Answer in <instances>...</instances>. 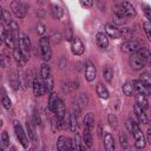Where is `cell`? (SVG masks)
<instances>
[{
	"mask_svg": "<svg viewBox=\"0 0 151 151\" xmlns=\"http://www.w3.org/2000/svg\"><path fill=\"white\" fill-rule=\"evenodd\" d=\"M72 113L76 114L77 117L80 114V107H79V104L78 103H73L72 104Z\"/></svg>",
	"mask_w": 151,
	"mask_h": 151,
	"instance_id": "cell-42",
	"label": "cell"
},
{
	"mask_svg": "<svg viewBox=\"0 0 151 151\" xmlns=\"http://www.w3.org/2000/svg\"><path fill=\"white\" fill-rule=\"evenodd\" d=\"M126 21H127V19L124 18V17H119V15H116V14L113 15V24H114V25L122 26V25L126 24Z\"/></svg>",
	"mask_w": 151,
	"mask_h": 151,
	"instance_id": "cell-36",
	"label": "cell"
},
{
	"mask_svg": "<svg viewBox=\"0 0 151 151\" xmlns=\"http://www.w3.org/2000/svg\"><path fill=\"white\" fill-rule=\"evenodd\" d=\"M51 38H52V40H53L55 44H59V42H60V40H61V39H60V34H59V33H53Z\"/></svg>",
	"mask_w": 151,
	"mask_h": 151,
	"instance_id": "cell-48",
	"label": "cell"
},
{
	"mask_svg": "<svg viewBox=\"0 0 151 151\" xmlns=\"http://www.w3.org/2000/svg\"><path fill=\"white\" fill-rule=\"evenodd\" d=\"M133 112H134V114H136V117H137V119H138L139 123H142V124H147V117H146V113H145L144 109L140 107L137 103H136L134 106H133Z\"/></svg>",
	"mask_w": 151,
	"mask_h": 151,
	"instance_id": "cell-12",
	"label": "cell"
},
{
	"mask_svg": "<svg viewBox=\"0 0 151 151\" xmlns=\"http://www.w3.org/2000/svg\"><path fill=\"white\" fill-rule=\"evenodd\" d=\"M4 42H5V44L7 45V47H9V48H14V47H15V40H14L13 35H12L11 29H7V33H6L5 41H4Z\"/></svg>",
	"mask_w": 151,
	"mask_h": 151,
	"instance_id": "cell-29",
	"label": "cell"
},
{
	"mask_svg": "<svg viewBox=\"0 0 151 151\" xmlns=\"http://www.w3.org/2000/svg\"><path fill=\"white\" fill-rule=\"evenodd\" d=\"M1 143H2L4 146H8L9 145V137H8V134H7L6 131H4L1 133Z\"/></svg>",
	"mask_w": 151,
	"mask_h": 151,
	"instance_id": "cell-39",
	"label": "cell"
},
{
	"mask_svg": "<svg viewBox=\"0 0 151 151\" xmlns=\"http://www.w3.org/2000/svg\"><path fill=\"white\" fill-rule=\"evenodd\" d=\"M33 92L35 97H41L42 94H45L46 91V86H45V80L42 79L41 74H37L33 81Z\"/></svg>",
	"mask_w": 151,
	"mask_h": 151,
	"instance_id": "cell-4",
	"label": "cell"
},
{
	"mask_svg": "<svg viewBox=\"0 0 151 151\" xmlns=\"http://www.w3.org/2000/svg\"><path fill=\"white\" fill-rule=\"evenodd\" d=\"M19 46L22 50V52L26 54L27 58H29V51H31V41L29 38L26 34H22L20 40H19Z\"/></svg>",
	"mask_w": 151,
	"mask_h": 151,
	"instance_id": "cell-10",
	"label": "cell"
},
{
	"mask_svg": "<svg viewBox=\"0 0 151 151\" xmlns=\"http://www.w3.org/2000/svg\"><path fill=\"white\" fill-rule=\"evenodd\" d=\"M144 13H145V17L149 19V21L151 22V8L149 6H144Z\"/></svg>",
	"mask_w": 151,
	"mask_h": 151,
	"instance_id": "cell-45",
	"label": "cell"
},
{
	"mask_svg": "<svg viewBox=\"0 0 151 151\" xmlns=\"http://www.w3.org/2000/svg\"><path fill=\"white\" fill-rule=\"evenodd\" d=\"M105 31H106V33H107V35H109L110 38L119 39V38L123 37L120 29H118V28H117L114 25H112V24H106V25H105Z\"/></svg>",
	"mask_w": 151,
	"mask_h": 151,
	"instance_id": "cell-11",
	"label": "cell"
},
{
	"mask_svg": "<svg viewBox=\"0 0 151 151\" xmlns=\"http://www.w3.org/2000/svg\"><path fill=\"white\" fill-rule=\"evenodd\" d=\"M39 46H40L41 57H42L44 61L51 60V58H52V50H51V45H50V38L41 37L40 40H39Z\"/></svg>",
	"mask_w": 151,
	"mask_h": 151,
	"instance_id": "cell-2",
	"label": "cell"
},
{
	"mask_svg": "<svg viewBox=\"0 0 151 151\" xmlns=\"http://www.w3.org/2000/svg\"><path fill=\"white\" fill-rule=\"evenodd\" d=\"M142 42L139 40H136V39H131V40H127L125 41L123 45H122V51L125 52V53H130V54H133V53H137L140 48H142Z\"/></svg>",
	"mask_w": 151,
	"mask_h": 151,
	"instance_id": "cell-3",
	"label": "cell"
},
{
	"mask_svg": "<svg viewBox=\"0 0 151 151\" xmlns=\"http://www.w3.org/2000/svg\"><path fill=\"white\" fill-rule=\"evenodd\" d=\"M45 86H46V91H47L48 93H51L52 90H53V78H52V76H50V77L45 80Z\"/></svg>",
	"mask_w": 151,
	"mask_h": 151,
	"instance_id": "cell-37",
	"label": "cell"
},
{
	"mask_svg": "<svg viewBox=\"0 0 151 151\" xmlns=\"http://www.w3.org/2000/svg\"><path fill=\"white\" fill-rule=\"evenodd\" d=\"M13 127H14V131H15V134H17V138L19 139L20 144L27 149L28 147V139H27V136L22 129V126L20 125V123L18 120H13Z\"/></svg>",
	"mask_w": 151,
	"mask_h": 151,
	"instance_id": "cell-5",
	"label": "cell"
},
{
	"mask_svg": "<svg viewBox=\"0 0 151 151\" xmlns=\"http://www.w3.org/2000/svg\"><path fill=\"white\" fill-rule=\"evenodd\" d=\"M79 1L85 7H92L93 6V0H79Z\"/></svg>",
	"mask_w": 151,
	"mask_h": 151,
	"instance_id": "cell-46",
	"label": "cell"
},
{
	"mask_svg": "<svg viewBox=\"0 0 151 151\" xmlns=\"http://www.w3.org/2000/svg\"><path fill=\"white\" fill-rule=\"evenodd\" d=\"M37 32L39 33V34H44L45 32H46V26L44 25V24H41V22H39L38 24V26H37Z\"/></svg>",
	"mask_w": 151,
	"mask_h": 151,
	"instance_id": "cell-43",
	"label": "cell"
},
{
	"mask_svg": "<svg viewBox=\"0 0 151 151\" xmlns=\"http://www.w3.org/2000/svg\"><path fill=\"white\" fill-rule=\"evenodd\" d=\"M122 5H123V7L125 8V12H126L127 17H130V18H134V17H136L137 12H136L134 7L132 6V4H130L129 1H123Z\"/></svg>",
	"mask_w": 151,
	"mask_h": 151,
	"instance_id": "cell-20",
	"label": "cell"
},
{
	"mask_svg": "<svg viewBox=\"0 0 151 151\" xmlns=\"http://www.w3.org/2000/svg\"><path fill=\"white\" fill-rule=\"evenodd\" d=\"M137 54H138L142 59H144V60L146 61V64H147V65H149V64H151V52H150L147 48L142 47V48L137 52Z\"/></svg>",
	"mask_w": 151,
	"mask_h": 151,
	"instance_id": "cell-21",
	"label": "cell"
},
{
	"mask_svg": "<svg viewBox=\"0 0 151 151\" xmlns=\"http://www.w3.org/2000/svg\"><path fill=\"white\" fill-rule=\"evenodd\" d=\"M51 13H52L53 18L60 19V18L64 15V9H63L60 6H58V5H52V6H51Z\"/></svg>",
	"mask_w": 151,
	"mask_h": 151,
	"instance_id": "cell-28",
	"label": "cell"
},
{
	"mask_svg": "<svg viewBox=\"0 0 151 151\" xmlns=\"http://www.w3.org/2000/svg\"><path fill=\"white\" fill-rule=\"evenodd\" d=\"M1 18H2V25L6 26V27H8V29H9V25L12 22V18H11L9 12L7 9H4L2 8V11H1Z\"/></svg>",
	"mask_w": 151,
	"mask_h": 151,
	"instance_id": "cell-27",
	"label": "cell"
},
{
	"mask_svg": "<svg viewBox=\"0 0 151 151\" xmlns=\"http://www.w3.org/2000/svg\"><path fill=\"white\" fill-rule=\"evenodd\" d=\"M13 55H14V59H15V61H17V64L19 66H25L26 61L28 60V58L22 52V50L20 48V46H15L13 48Z\"/></svg>",
	"mask_w": 151,
	"mask_h": 151,
	"instance_id": "cell-9",
	"label": "cell"
},
{
	"mask_svg": "<svg viewBox=\"0 0 151 151\" xmlns=\"http://www.w3.org/2000/svg\"><path fill=\"white\" fill-rule=\"evenodd\" d=\"M104 145H105V149L107 151H113L114 150V140H113V137L111 133H106L105 137H104Z\"/></svg>",
	"mask_w": 151,
	"mask_h": 151,
	"instance_id": "cell-17",
	"label": "cell"
},
{
	"mask_svg": "<svg viewBox=\"0 0 151 151\" xmlns=\"http://www.w3.org/2000/svg\"><path fill=\"white\" fill-rule=\"evenodd\" d=\"M136 103H137L140 107H143L144 110H146V109L149 107L147 98H146V96H144V94H142V93H137V94H136Z\"/></svg>",
	"mask_w": 151,
	"mask_h": 151,
	"instance_id": "cell-19",
	"label": "cell"
},
{
	"mask_svg": "<svg viewBox=\"0 0 151 151\" xmlns=\"http://www.w3.org/2000/svg\"><path fill=\"white\" fill-rule=\"evenodd\" d=\"M58 96H57V93L55 92H51L50 93V98H48V109H50V111H52V112H54L55 113V111H57V105H58Z\"/></svg>",
	"mask_w": 151,
	"mask_h": 151,
	"instance_id": "cell-16",
	"label": "cell"
},
{
	"mask_svg": "<svg viewBox=\"0 0 151 151\" xmlns=\"http://www.w3.org/2000/svg\"><path fill=\"white\" fill-rule=\"evenodd\" d=\"M34 123L37 125H40L41 124V120H40V116H39V111L37 109H34Z\"/></svg>",
	"mask_w": 151,
	"mask_h": 151,
	"instance_id": "cell-44",
	"label": "cell"
},
{
	"mask_svg": "<svg viewBox=\"0 0 151 151\" xmlns=\"http://www.w3.org/2000/svg\"><path fill=\"white\" fill-rule=\"evenodd\" d=\"M120 32H122L123 37H130V34H131V29L129 27H124L123 29H120Z\"/></svg>",
	"mask_w": 151,
	"mask_h": 151,
	"instance_id": "cell-47",
	"label": "cell"
},
{
	"mask_svg": "<svg viewBox=\"0 0 151 151\" xmlns=\"http://www.w3.org/2000/svg\"><path fill=\"white\" fill-rule=\"evenodd\" d=\"M109 123H110V125L112 127L116 129L118 126V119H117V117L114 114H109Z\"/></svg>",
	"mask_w": 151,
	"mask_h": 151,
	"instance_id": "cell-38",
	"label": "cell"
},
{
	"mask_svg": "<svg viewBox=\"0 0 151 151\" xmlns=\"http://www.w3.org/2000/svg\"><path fill=\"white\" fill-rule=\"evenodd\" d=\"M40 74H41V77H42V79H44V80H46V79L51 76V68H50V66H48V64H47L46 61L41 65Z\"/></svg>",
	"mask_w": 151,
	"mask_h": 151,
	"instance_id": "cell-31",
	"label": "cell"
},
{
	"mask_svg": "<svg viewBox=\"0 0 151 151\" xmlns=\"http://www.w3.org/2000/svg\"><path fill=\"white\" fill-rule=\"evenodd\" d=\"M131 122H132V131H131V133L134 137V145H136L137 149H144L146 142H145V138L143 136V132L140 131V127H139V125H138V123L136 120L131 119Z\"/></svg>",
	"mask_w": 151,
	"mask_h": 151,
	"instance_id": "cell-1",
	"label": "cell"
},
{
	"mask_svg": "<svg viewBox=\"0 0 151 151\" xmlns=\"http://www.w3.org/2000/svg\"><path fill=\"white\" fill-rule=\"evenodd\" d=\"M26 127H27V132H28V138H29L33 143H37V134H35V132H34V127H33L32 120H27Z\"/></svg>",
	"mask_w": 151,
	"mask_h": 151,
	"instance_id": "cell-26",
	"label": "cell"
},
{
	"mask_svg": "<svg viewBox=\"0 0 151 151\" xmlns=\"http://www.w3.org/2000/svg\"><path fill=\"white\" fill-rule=\"evenodd\" d=\"M11 9H12V12H13V14L17 17V18H19V19H21V18H24L25 15H26V6L20 1V0H13L12 2H11Z\"/></svg>",
	"mask_w": 151,
	"mask_h": 151,
	"instance_id": "cell-6",
	"label": "cell"
},
{
	"mask_svg": "<svg viewBox=\"0 0 151 151\" xmlns=\"http://www.w3.org/2000/svg\"><path fill=\"white\" fill-rule=\"evenodd\" d=\"M2 105H4V107L7 109V110L11 109V106H12V101H11V99H9L7 96H4V97H2Z\"/></svg>",
	"mask_w": 151,
	"mask_h": 151,
	"instance_id": "cell-40",
	"label": "cell"
},
{
	"mask_svg": "<svg viewBox=\"0 0 151 151\" xmlns=\"http://www.w3.org/2000/svg\"><path fill=\"white\" fill-rule=\"evenodd\" d=\"M123 92L125 96L127 97H132V96H136V88L133 86V84L131 83H126L123 85Z\"/></svg>",
	"mask_w": 151,
	"mask_h": 151,
	"instance_id": "cell-22",
	"label": "cell"
},
{
	"mask_svg": "<svg viewBox=\"0 0 151 151\" xmlns=\"http://www.w3.org/2000/svg\"><path fill=\"white\" fill-rule=\"evenodd\" d=\"M73 145H74V150H84V149H85L86 145H85V144L83 145V142H81V139H80V134H79V133H76Z\"/></svg>",
	"mask_w": 151,
	"mask_h": 151,
	"instance_id": "cell-34",
	"label": "cell"
},
{
	"mask_svg": "<svg viewBox=\"0 0 151 151\" xmlns=\"http://www.w3.org/2000/svg\"><path fill=\"white\" fill-rule=\"evenodd\" d=\"M96 42H97V46L100 48V50H106L107 46H109V39H107V35L101 33V32H98L97 35H96Z\"/></svg>",
	"mask_w": 151,
	"mask_h": 151,
	"instance_id": "cell-14",
	"label": "cell"
},
{
	"mask_svg": "<svg viewBox=\"0 0 151 151\" xmlns=\"http://www.w3.org/2000/svg\"><path fill=\"white\" fill-rule=\"evenodd\" d=\"M91 131L92 130H90V129H87V127H85V130H84V144L87 146V147H91L92 146V144H93V140H92V133H91Z\"/></svg>",
	"mask_w": 151,
	"mask_h": 151,
	"instance_id": "cell-24",
	"label": "cell"
},
{
	"mask_svg": "<svg viewBox=\"0 0 151 151\" xmlns=\"http://www.w3.org/2000/svg\"><path fill=\"white\" fill-rule=\"evenodd\" d=\"M71 50H72V53L76 54V55H81L85 51V46L83 44V41L77 38V37H73V39L71 40Z\"/></svg>",
	"mask_w": 151,
	"mask_h": 151,
	"instance_id": "cell-8",
	"label": "cell"
},
{
	"mask_svg": "<svg viewBox=\"0 0 151 151\" xmlns=\"http://www.w3.org/2000/svg\"><path fill=\"white\" fill-rule=\"evenodd\" d=\"M129 63H130V66H131L133 70H136V71L142 70L143 67H145V66L147 65L146 61H145L144 59H142L137 53L131 54V57H130V59H129Z\"/></svg>",
	"mask_w": 151,
	"mask_h": 151,
	"instance_id": "cell-7",
	"label": "cell"
},
{
	"mask_svg": "<svg viewBox=\"0 0 151 151\" xmlns=\"http://www.w3.org/2000/svg\"><path fill=\"white\" fill-rule=\"evenodd\" d=\"M132 84H133V86H134L137 93H142V94H144V96H146V97L150 94L149 87H147L145 84H143L140 80H133Z\"/></svg>",
	"mask_w": 151,
	"mask_h": 151,
	"instance_id": "cell-15",
	"label": "cell"
},
{
	"mask_svg": "<svg viewBox=\"0 0 151 151\" xmlns=\"http://www.w3.org/2000/svg\"><path fill=\"white\" fill-rule=\"evenodd\" d=\"M67 137H65V136H60L59 138H58V142H57V147H58V150L59 151H65V150H67Z\"/></svg>",
	"mask_w": 151,
	"mask_h": 151,
	"instance_id": "cell-30",
	"label": "cell"
},
{
	"mask_svg": "<svg viewBox=\"0 0 151 151\" xmlns=\"http://www.w3.org/2000/svg\"><path fill=\"white\" fill-rule=\"evenodd\" d=\"M143 27H144V31L146 33V37L151 40V24L150 22H144Z\"/></svg>",
	"mask_w": 151,
	"mask_h": 151,
	"instance_id": "cell-41",
	"label": "cell"
},
{
	"mask_svg": "<svg viewBox=\"0 0 151 151\" xmlns=\"http://www.w3.org/2000/svg\"><path fill=\"white\" fill-rule=\"evenodd\" d=\"M97 76V68L96 66L92 64V63H86V66H85V77L87 79V81H92L94 80Z\"/></svg>",
	"mask_w": 151,
	"mask_h": 151,
	"instance_id": "cell-13",
	"label": "cell"
},
{
	"mask_svg": "<svg viewBox=\"0 0 151 151\" xmlns=\"http://www.w3.org/2000/svg\"><path fill=\"white\" fill-rule=\"evenodd\" d=\"M96 91H97V94L99 96V98H101V99H107V98L110 97V93H109L107 88H106L103 84H100V83L97 85Z\"/></svg>",
	"mask_w": 151,
	"mask_h": 151,
	"instance_id": "cell-18",
	"label": "cell"
},
{
	"mask_svg": "<svg viewBox=\"0 0 151 151\" xmlns=\"http://www.w3.org/2000/svg\"><path fill=\"white\" fill-rule=\"evenodd\" d=\"M113 13H114L116 15H119V17H124V18H127V14H126V12H125V8L123 7V5H122V4H119V5H116V6L113 7Z\"/></svg>",
	"mask_w": 151,
	"mask_h": 151,
	"instance_id": "cell-33",
	"label": "cell"
},
{
	"mask_svg": "<svg viewBox=\"0 0 151 151\" xmlns=\"http://www.w3.org/2000/svg\"><path fill=\"white\" fill-rule=\"evenodd\" d=\"M103 77L104 79L107 81V83H111L112 81V78H113V71L110 66H106L104 70H103Z\"/></svg>",
	"mask_w": 151,
	"mask_h": 151,
	"instance_id": "cell-32",
	"label": "cell"
},
{
	"mask_svg": "<svg viewBox=\"0 0 151 151\" xmlns=\"http://www.w3.org/2000/svg\"><path fill=\"white\" fill-rule=\"evenodd\" d=\"M120 145L126 147L127 146V142H126V136L125 134H120Z\"/></svg>",
	"mask_w": 151,
	"mask_h": 151,
	"instance_id": "cell-50",
	"label": "cell"
},
{
	"mask_svg": "<svg viewBox=\"0 0 151 151\" xmlns=\"http://www.w3.org/2000/svg\"><path fill=\"white\" fill-rule=\"evenodd\" d=\"M68 129L72 132L77 131V129H78V119H77V116L73 113L68 114Z\"/></svg>",
	"mask_w": 151,
	"mask_h": 151,
	"instance_id": "cell-23",
	"label": "cell"
},
{
	"mask_svg": "<svg viewBox=\"0 0 151 151\" xmlns=\"http://www.w3.org/2000/svg\"><path fill=\"white\" fill-rule=\"evenodd\" d=\"M84 126L90 129V130L93 129V126H94V117H93V114L91 112L85 114V117H84Z\"/></svg>",
	"mask_w": 151,
	"mask_h": 151,
	"instance_id": "cell-25",
	"label": "cell"
},
{
	"mask_svg": "<svg viewBox=\"0 0 151 151\" xmlns=\"http://www.w3.org/2000/svg\"><path fill=\"white\" fill-rule=\"evenodd\" d=\"M139 80H140L143 84H145L147 87H151V74H150V73H147V72L142 73L140 77H139Z\"/></svg>",
	"mask_w": 151,
	"mask_h": 151,
	"instance_id": "cell-35",
	"label": "cell"
},
{
	"mask_svg": "<svg viewBox=\"0 0 151 151\" xmlns=\"http://www.w3.org/2000/svg\"><path fill=\"white\" fill-rule=\"evenodd\" d=\"M72 39H73V34H72V28H71V27H68V28H67V33H66V40L71 41Z\"/></svg>",
	"mask_w": 151,
	"mask_h": 151,
	"instance_id": "cell-49",
	"label": "cell"
},
{
	"mask_svg": "<svg viewBox=\"0 0 151 151\" xmlns=\"http://www.w3.org/2000/svg\"><path fill=\"white\" fill-rule=\"evenodd\" d=\"M0 59H1V66H2V67H6V61H5V55L2 54V55L0 57Z\"/></svg>",
	"mask_w": 151,
	"mask_h": 151,
	"instance_id": "cell-52",
	"label": "cell"
},
{
	"mask_svg": "<svg viewBox=\"0 0 151 151\" xmlns=\"http://www.w3.org/2000/svg\"><path fill=\"white\" fill-rule=\"evenodd\" d=\"M64 64H67V60H66L65 58H63V59H61V63H60V67H61V68H64V67H65V65H64Z\"/></svg>",
	"mask_w": 151,
	"mask_h": 151,
	"instance_id": "cell-53",
	"label": "cell"
},
{
	"mask_svg": "<svg viewBox=\"0 0 151 151\" xmlns=\"http://www.w3.org/2000/svg\"><path fill=\"white\" fill-rule=\"evenodd\" d=\"M146 140H147V143L151 145V129H149L147 132H146Z\"/></svg>",
	"mask_w": 151,
	"mask_h": 151,
	"instance_id": "cell-51",
	"label": "cell"
}]
</instances>
